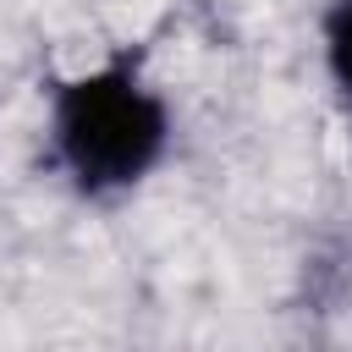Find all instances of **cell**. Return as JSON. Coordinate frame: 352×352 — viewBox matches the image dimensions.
I'll return each mask as SVG.
<instances>
[{"label": "cell", "mask_w": 352, "mask_h": 352, "mask_svg": "<svg viewBox=\"0 0 352 352\" xmlns=\"http://www.w3.org/2000/svg\"><path fill=\"white\" fill-rule=\"evenodd\" d=\"M170 154V104L148 82L143 55L121 50L82 66L50 94V160L82 198L132 192Z\"/></svg>", "instance_id": "6da1fadb"}, {"label": "cell", "mask_w": 352, "mask_h": 352, "mask_svg": "<svg viewBox=\"0 0 352 352\" xmlns=\"http://www.w3.org/2000/svg\"><path fill=\"white\" fill-rule=\"evenodd\" d=\"M319 38H324V72H330L336 94L352 104V0H330Z\"/></svg>", "instance_id": "7a4b0ae2"}]
</instances>
